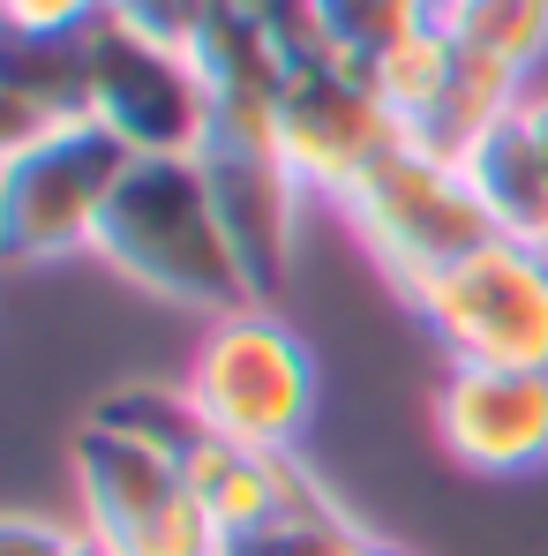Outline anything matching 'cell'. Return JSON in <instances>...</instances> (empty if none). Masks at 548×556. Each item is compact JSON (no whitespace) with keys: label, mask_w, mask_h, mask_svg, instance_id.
<instances>
[{"label":"cell","mask_w":548,"mask_h":556,"mask_svg":"<svg viewBox=\"0 0 548 556\" xmlns=\"http://www.w3.org/2000/svg\"><path fill=\"white\" fill-rule=\"evenodd\" d=\"M91 256L113 278H128L136 293H151L166 308H203L211 324L264 308L203 159H136L98 218Z\"/></svg>","instance_id":"cell-1"},{"label":"cell","mask_w":548,"mask_h":556,"mask_svg":"<svg viewBox=\"0 0 548 556\" xmlns=\"http://www.w3.org/2000/svg\"><path fill=\"white\" fill-rule=\"evenodd\" d=\"M331 211L346 218V233L368 249V264L391 278L398 301L429 293V286L444 271H458L481 241H496V226H488L481 195L466 188L458 159L413 143V136H406L398 151H383Z\"/></svg>","instance_id":"cell-2"},{"label":"cell","mask_w":548,"mask_h":556,"mask_svg":"<svg viewBox=\"0 0 548 556\" xmlns=\"http://www.w3.org/2000/svg\"><path fill=\"white\" fill-rule=\"evenodd\" d=\"M128 166L136 151L84 105L0 143V249L15 264H53L68 249H91Z\"/></svg>","instance_id":"cell-3"},{"label":"cell","mask_w":548,"mask_h":556,"mask_svg":"<svg viewBox=\"0 0 548 556\" xmlns=\"http://www.w3.org/2000/svg\"><path fill=\"white\" fill-rule=\"evenodd\" d=\"M181 391L195 399L211 437H233L256 452H301L308 414H316V354L264 301L203 331V346L181 369Z\"/></svg>","instance_id":"cell-4"},{"label":"cell","mask_w":548,"mask_h":556,"mask_svg":"<svg viewBox=\"0 0 548 556\" xmlns=\"http://www.w3.org/2000/svg\"><path fill=\"white\" fill-rule=\"evenodd\" d=\"M68 481H76V527L105 556H218V534L188 489V459L98 414L68 437Z\"/></svg>","instance_id":"cell-5"},{"label":"cell","mask_w":548,"mask_h":556,"mask_svg":"<svg viewBox=\"0 0 548 556\" xmlns=\"http://www.w3.org/2000/svg\"><path fill=\"white\" fill-rule=\"evenodd\" d=\"M76 105L105 121L136 159H195L211 143V91L181 46H158L128 30L120 15H98L76 38Z\"/></svg>","instance_id":"cell-6"},{"label":"cell","mask_w":548,"mask_h":556,"mask_svg":"<svg viewBox=\"0 0 548 556\" xmlns=\"http://www.w3.org/2000/svg\"><path fill=\"white\" fill-rule=\"evenodd\" d=\"M421 331L444 346V362H488V369H548V271L534 241H481L458 271L406 301Z\"/></svg>","instance_id":"cell-7"},{"label":"cell","mask_w":548,"mask_h":556,"mask_svg":"<svg viewBox=\"0 0 548 556\" xmlns=\"http://www.w3.org/2000/svg\"><path fill=\"white\" fill-rule=\"evenodd\" d=\"M398 143H406V128L368 91L361 61H346V53H301L293 61L285 98H278V159L293 166V181L308 195L339 203Z\"/></svg>","instance_id":"cell-8"},{"label":"cell","mask_w":548,"mask_h":556,"mask_svg":"<svg viewBox=\"0 0 548 556\" xmlns=\"http://www.w3.org/2000/svg\"><path fill=\"white\" fill-rule=\"evenodd\" d=\"M429 421L451 466L519 481L548 466V369H488V362H444L429 391Z\"/></svg>","instance_id":"cell-9"},{"label":"cell","mask_w":548,"mask_h":556,"mask_svg":"<svg viewBox=\"0 0 548 556\" xmlns=\"http://www.w3.org/2000/svg\"><path fill=\"white\" fill-rule=\"evenodd\" d=\"M203 174L218 188V211L248 256L256 278V301L278 308V286L293 271V249H301V211H308V188L293 181V166L278 159V136H226L211 128V143L195 151Z\"/></svg>","instance_id":"cell-10"},{"label":"cell","mask_w":548,"mask_h":556,"mask_svg":"<svg viewBox=\"0 0 548 556\" xmlns=\"http://www.w3.org/2000/svg\"><path fill=\"white\" fill-rule=\"evenodd\" d=\"M188 489H195L218 542L278 527V519H293L301 504L323 496V481L301 466V452H256V444H233V437H203L188 452Z\"/></svg>","instance_id":"cell-11"},{"label":"cell","mask_w":548,"mask_h":556,"mask_svg":"<svg viewBox=\"0 0 548 556\" xmlns=\"http://www.w3.org/2000/svg\"><path fill=\"white\" fill-rule=\"evenodd\" d=\"M368 91L391 105V121L436 151L444 121H451V98L466 84V46H458L451 23H398L391 38H375L361 53Z\"/></svg>","instance_id":"cell-12"},{"label":"cell","mask_w":548,"mask_h":556,"mask_svg":"<svg viewBox=\"0 0 548 556\" xmlns=\"http://www.w3.org/2000/svg\"><path fill=\"white\" fill-rule=\"evenodd\" d=\"M458 174L481 195V211H488L496 233H511V241H548V174H541V151H534L519 105H511L488 136H473V143L458 151Z\"/></svg>","instance_id":"cell-13"},{"label":"cell","mask_w":548,"mask_h":556,"mask_svg":"<svg viewBox=\"0 0 548 556\" xmlns=\"http://www.w3.org/2000/svg\"><path fill=\"white\" fill-rule=\"evenodd\" d=\"M451 30L466 53H481L504 76L534 84V68H541V53H548V0H458Z\"/></svg>","instance_id":"cell-14"},{"label":"cell","mask_w":548,"mask_h":556,"mask_svg":"<svg viewBox=\"0 0 548 556\" xmlns=\"http://www.w3.org/2000/svg\"><path fill=\"white\" fill-rule=\"evenodd\" d=\"M98 421L143 437V444H158V452H174V459H188V452L211 437L203 414H195V399H188L181 383H128V391L98 399Z\"/></svg>","instance_id":"cell-15"},{"label":"cell","mask_w":548,"mask_h":556,"mask_svg":"<svg viewBox=\"0 0 548 556\" xmlns=\"http://www.w3.org/2000/svg\"><path fill=\"white\" fill-rule=\"evenodd\" d=\"M361 549V527H354V511L323 489L316 504H301L293 519H278V527H256V534H233V542H218V556H354Z\"/></svg>","instance_id":"cell-16"},{"label":"cell","mask_w":548,"mask_h":556,"mask_svg":"<svg viewBox=\"0 0 548 556\" xmlns=\"http://www.w3.org/2000/svg\"><path fill=\"white\" fill-rule=\"evenodd\" d=\"M0 15L30 46H76L98 15H105V0H0Z\"/></svg>","instance_id":"cell-17"},{"label":"cell","mask_w":548,"mask_h":556,"mask_svg":"<svg viewBox=\"0 0 548 556\" xmlns=\"http://www.w3.org/2000/svg\"><path fill=\"white\" fill-rule=\"evenodd\" d=\"M91 534L68 527V519H46V511H8L0 519V556H84Z\"/></svg>","instance_id":"cell-18"},{"label":"cell","mask_w":548,"mask_h":556,"mask_svg":"<svg viewBox=\"0 0 548 556\" xmlns=\"http://www.w3.org/2000/svg\"><path fill=\"white\" fill-rule=\"evenodd\" d=\"M519 121H526V136H534V151H541V174H548V84L519 98Z\"/></svg>","instance_id":"cell-19"},{"label":"cell","mask_w":548,"mask_h":556,"mask_svg":"<svg viewBox=\"0 0 548 556\" xmlns=\"http://www.w3.org/2000/svg\"><path fill=\"white\" fill-rule=\"evenodd\" d=\"M391 8V23H451L458 0H383Z\"/></svg>","instance_id":"cell-20"},{"label":"cell","mask_w":548,"mask_h":556,"mask_svg":"<svg viewBox=\"0 0 548 556\" xmlns=\"http://www.w3.org/2000/svg\"><path fill=\"white\" fill-rule=\"evenodd\" d=\"M354 556H413V549H398V542H375V534H361V549Z\"/></svg>","instance_id":"cell-21"},{"label":"cell","mask_w":548,"mask_h":556,"mask_svg":"<svg viewBox=\"0 0 548 556\" xmlns=\"http://www.w3.org/2000/svg\"><path fill=\"white\" fill-rule=\"evenodd\" d=\"M534 249H541V271H548V241H534Z\"/></svg>","instance_id":"cell-22"},{"label":"cell","mask_w":548,"mask_h":556,"mask_svg":"<svg viewBox=\"0 0 548 556\" xmlns=\"http://www.w3.org/2000/svg\"><path fill=\"white\" fill-rule=\"evenodd\" d=\"M84 556H105V549H98V542H91V549H84Z\"/></svg>","instance_id":"cell-23"}]
</instances>
